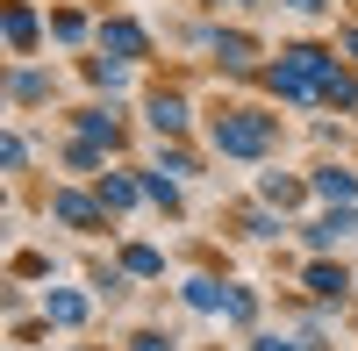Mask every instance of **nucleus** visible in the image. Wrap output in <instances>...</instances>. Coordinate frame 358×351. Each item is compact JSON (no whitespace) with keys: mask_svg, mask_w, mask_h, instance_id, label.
Masks as SVG:
<instances>
[{"mask_svg":"<svg viewBox=\"0 0 358 351\" xmlns=\"http://www.w3.org/2000/svg\"><path fill=\"white\" fill-rule=\"evenodd\" d=\"M187 301H194V308H222L229 287H215V280H187Z\"/></svg>","mask_w":358,"mask_h":351,"instance_id":"8","label":"nucleus"},{"mask_svg":"<svg viewBox=\"0 0 358 351\" xmlns=\"http://www.w3.org/2000/svg\"><path fill=\"white\" fill-rule=\"evenodd\" d=\"M265 201H280V208H294V201H301V187H294V180H280V172H273V180H265Z\"/></svg>","mask_w":358,"mask_h":351,"instance_id":"15","label":"nucleus"},{"mask_svg":"<svg viewBox=\"0 0 358 351\" xmlns=\"http://www.w3.org/2000/svg\"><path fill=\"white\" fill-rule=\"evenodd\" d=\"M151 122H158L165 136H179V129H187V101H179V94H158V101H151Z\"/></svg>","mask_w":358,"mask_h":351,"instance_id":"5","label":"nucleus"},{"mask_svg":"<svg viewBox=\"0 0 358 351\" xmlns=\"http://www.w3.org/2000/svg\"><path fill=\"white\" fill-rule=\"evenodd\" d=\"M43 94H50V79H36V72L15 79V101H43Z\"/></svg>","mask_w":358,"mask_h":351,"instance_id":"16","label":"nucleus"},{"mask_svg":"<svg viewBox=\"0 0 358 351\" xmlns=\"http://www.w3.org/2000/svg\"><path fill=\"white\" fill-rule=\"evenodd\" d=\"M79 315H86L79 294H50V323H79Z\"/></svg>","mask_w":358,"mask_h":351,"instance_id":"13","label":"nucleus"},{"mask_svg":"<svg viewBox=\"0 0 358 351\" xmlns=\"http://www.w3.org/2000/svg\"><path fill=\"white\" fill-rule=\"evenodd\" d=\"M143 187L136 180H101V201H108V208H129V201H136Z\"/></svg>","mask_w":358,"mask_h":351,"instance_id":"12","label":"nucleus"},{"mask_svg":"<svg viewBox=\"0 0 358 351\" xmlns=\"http://www.w3.org/2000/svg\"><path fill=\"white\" fill-rule=\"evenodd\" d=\"M308 287H315L322 301H337V294H344V273H337V266H308Z\"/></svg>","mask_w":358,"mask_h":351,"instance_id":"10","label":"nucleus"},{"mask_svg":"<svg viewBox=\"0 0 358 351\" xmlns=\"http://www.w3.org/2000/svg\"><path fill=\"white\" fill-rule=\"evenodd\" d=\"M287 8H301V15H315V8H322V0H287Z\"/></svg>","mask_w":358,"mask_h":351,"instance_id":"18","label":"nucleus"},{"mask_svg":"<svg viewBox=\"0 0 358 351\" xmlns=\"http://www.w3.org/2000/svg\"><path fill=\"white\" fill-rule=\"evenodd\" d=\"M258 351H287V344H280V337H265V344H258Z\"/></svg>","mask_w":358,"mask_h":351,"instance_id":"19","label":"nucleus"},{"mask_svg":"<svg viewBox=\"0 0 358 351\" xmlns=\"http://www.w3.org/2000/svg\"><path fill=\"white\" fill-rule=\"evenodd\" d=\"M57 215H65L72 229H86V222H94V201H79V194H57Z\"/></svg>","mask_w":358,"mask_h":351,"instance_id":"11","label":"nucleus"},{"mask_svg":"<svg viewBox=\"0 0 358 351\" xmlns=\"http://www.w3.org/2000/svg\"><path fill=\"white\" fill-rule=\"evenodd\" d=\"M79 129H86V143H115V122H108V115H79Z\"/></svg>","mask_w":358,"mask_h":351,"instance_id":"14","label":"nucleus"},{"mask_svg":"<svg viewBox=\"0 0 358 351\" xmlns=\"http://www.w3.org/2000/svg\"><path fill=\"white\" fill-rule=\"evenodd\" d=\"M215 57H222L229 72H244V65H251V36H222V43H215Z\"/></svg>","mask_w":358,"mask_h":351,"instance_id":"9","label":"nucleus"},{"mask_svg":"<svg viewBox=\"0 0 358 351\" xmlns=\"http://www.w3.org/2000/svg\"><path fill=\"white\" fill-rule=\"evenodd\" d=\"M265 143H273V122L265 115H215V151H229V158H258Z\"/></svg>","mask_w":358,"mask_h":351,"instance_id":"2","label":"nucleus"},{"mask_svg":"<svg viewBox=\"0 0 358 351\" xmlns=\"http://www.w3.org/2000/svg\"><path fill=\"white\" fill-rule=\"evenodd\" d=\"M101 50H108V57H143V29H136V22H108V29H101Z\"/></svg>","mask_w":358,"mask_h":351,"instance_id":"3","label":"nucleus"},{"mask_svg":"<svg viewBox=\"0 0 358 351\" xmlns=\"http://www.w3.org/2000/svg\"><path fill=\"white\" fill-rule=\"evenodd\" d=\"M315 194L344 208V201H358V172H337V165H330V172H315Z\"/></svg>","mask_w":358,"mask_h":351,"instance_id":"4","label":"nucleus"},{"mask_svg":"<svg viewBox=\"0 0 358 351\" xmlns=\"http://www.w3.org/2000/svg\"><path fill=\"white\" fill-rule=\"evenodd\" d=\"M351 57H358V36H351Z\"/></svg>","mask_w":358,"mask_h":351,"instance_id":"20","label":"nucleus"},{"mask_svg":"<svg viewBox=\"0 0 358 351\" xmlns=\"http://www.w3.org/2000/svg\"><path fill=\"white\" fill-rule=\"evenodd\" d=\"M122 266H129V273H143V280H158V273H165V258H158L151 244H129V251H122Z\"/></svg>","mask_w":358,"mask_h":351,"instance_id":"6","label":"nucleus"},{"mask_svg":"<svg viewBox=\"0 0 358 351\" xmlns=\"http://www.w3.org/2000/svg\"><path fill=\"white\" fill-rule=\"evenodd\" d=\"M273 86H280V101H330V108H351L358 101V86L344 79V65H337L330 50H308V43L280 57Z\"/></svg>","mask_w":358,"mask_h":351,"instance_id":"1","label":"nucleus"},{"mask_svg":"<svg viewBox=\"0 0 358 351\" xmlns=\"http://www.w3.org/2000/svg\"><path fill=\"white\" fill-rule=\"evenodd\" d=\"M136 351H172V344L165 337H136Z\"/></svg>","mask_w":358,"mask_h":351,"instance_id":"17","label":"nucleus"},{"mask_svg":"<svg viewBox=\"0 0 358 351\" xmlns=\"http://www.w3.org/2000/svg\"><path fill=\"white\" fill-rule=\"evenodd\" d=\"M8 43H15V50L36 43V15H29V8H8Z\"/></svg>","mask_w":358,"mask_h":351,"instance_id":"7","label":"nucleus"}]
</instances>
